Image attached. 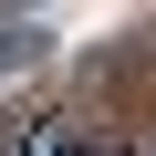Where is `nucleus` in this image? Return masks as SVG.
<instances>
[{
	"instance_id": "nucleus-1",
	"label": "nucleus",
	"mask_w": 156,
	"mask_h": 156,
	"mask_svg": "<svg viewBox=\"0 0 156 156\" xmlns=\"http://www.w3.org/2000/svg\"><path fill=\"white\" fill-rule=\"evenodd\" d=\"M21 156H94L83 115H21Z\"/></svg>"
},
{
	"instance_id": "nucleus-3",
	"label": "nucleus",
	"mask_w": 156,
	"mask_h": 156,
	"mask_svg": "<svg viewBox=\"0 0 156 156\" xmlns=\"http://www.w3.org/2000/svg\"><path fill=\"white\" fill-rule=\"evenodd\" d=\"M0 156H21V125H11V115H0Z\"/></svg>"
},
{
	"instance_id": "nucleus-2",
	"label": "nucleus",
	"mask_w": 156,
	"mask_h": 156,
	"mask_svg": "<svg viewBox=\"0 0 156 156\" xmlns=\"http://www.w3.org/2000/svg\"><path fill=\"white\" fill-rule=\"evenodd\" d=\"M52 52V21H31V11H11V21H0V73H31Z\"/></svg>"
}]
</instances>
